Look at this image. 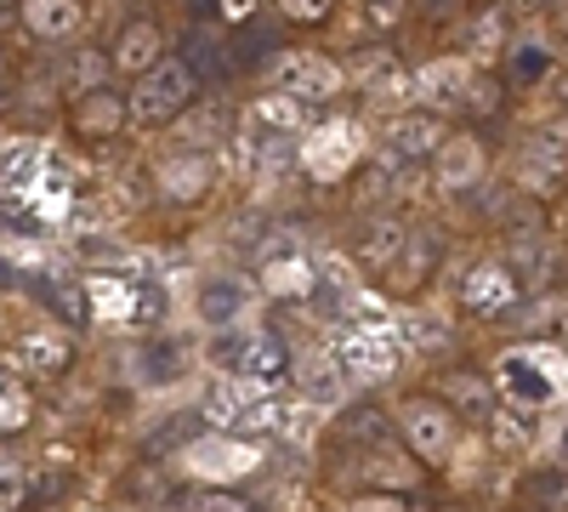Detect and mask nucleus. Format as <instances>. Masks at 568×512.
<instances>
[{"mask_svg":"<svg viewBox=\"0 0 568 512\" xmlns=\"http://www.w3.org/2000/svg\"><path fill=\"white\" fill-rule=\"evenodd\" d=\"M211 359L227 370V382H245L251 393H284L291 388V370H296L291 348H284L273 331H251V337L227 331V342Z\"/></svg>","mask_w":568,"mask_h":512,"instance_id":"f257e3e1","label":"nucleus"},{"mask_svg":"<svg viewBox=\"0 0 568 512\" xmlns=\"http://www.w3.org/2000/svg\"><path fill=\"white\" fill-rule=\"evenodd\" d=\"M187 103H194V69H187L182 58H160L149 74H136L131 98H125V114L142 131H160V126L182 120Z\"/></svg>","mask_w":568,"mask_h":512,"instance_id":"f03ea898","label":"nucleus"},{"mask_svg":"<svg viewBox=\"0 0 568 512\" xmlns=\"http://www.w3.org/2000/svg\"><path fill=\"white\" fill-rule=\"evenodd\" d=\"M267 74H273L278 91H291V98H302V103H324L347 86V69L318 58V52H284V58H273Z\"/></svg>","mask_w":568,"mask_h":512,"instance_id":"7ed1b4c3","label":"nucleus"},{"mask_svg":"<svg viewBox=\"0 0 568 512\" xmlns=\"http://www.w3.org/2000/svg\"><path fill=\"white\" fill-rule=\"evenodd\" d=\"M517 302H529L524 291H517V279H511V268L506 262H478L466 279H460V308L471 313V319H484V324H495V319H511L517 313Z\"/></svg>","mask_w":568,"mask_h":512,"instance_id":"20e7f679","label":"nucleus"},{"mask_svg":"<svg viewBox=\"0 0 568 512\" xmlns=\"http://www.w3.org/2000/svg\"><path fill=\"white\" fill-rule=\"evenodd\" d=\"M154 189L176 205H194L216 189V154L211 149H176L154 165Z\"/></svg>","mask_w":568,"mask_h":512,"instance_id":"39448f33","label":"nucleus"},{"mask_svg":"<svg viewBox=\"0 0 568 512\" xmlns=\"http://www.w3.org/2000/svg\"><path fill=\"white\" fill-rule=\"evenodd\" d=\"M404 439H409V450L420 455V461H449L455 455V439H460V428H455V410L444 404V399H415L409 410H404Z\"/></svg>","mask_w":568,"mask_h":512,"instance_id":"423d86ee","label":"nucleus"},{"mask_svg":"<svg viewBox=\"0 0 568 512\" xmlns=\"http://www.w3.org/2000/svg\"><path fill=\"white\" fill-rule=\"evenodd\" d=\"M471 80H478V63H471V58H433L420 74H409L420 109H433V114H455V109H466Z\"/></svg>","mask_w":568,"mask_h":512,"instance_id":"0eeeda50","label":"nucleus"},{"mask_svg":"<svg viewBox=\"0 0 568 512\" xmlns=\"http://www.w3.org/2000/svg\"><path fill=\"white\" fill-rule=\"evenodd\" d=\"M251 302H256V291H251L245 273H205L200 291H194V313L211 331H233V324L251 313Z\"/></svg>","mask_w":568,"mask_h":512,"instance_id":"6e6552de","label":"nucleus"},{"mask_svg":"<svg viewBox=\"0 0 568 512\" xmlns=\"http://www.w3.org/2000/svg\"><path fill=\"white\" fill-rule=\"evenodd\" d=\"M444 114H433V109H404V114H393L387 120V143H382V154H393V160H433V149L444 143Z\"/></svg>","mask_w":568,"mask_h":512,"instance_id":"1a4fd4ad","label":"nucleus"},{"mask_svg":"<svg viewBox=\"0 0 568 512\" xmlns=\"http://www.w3.org/2000/svg\"><path fill=\"white\" fill-rule=\"evenodd\" d=\"M433 182L444 194H466L484 182V143L478 137H444L433 149Z\"/></svg>","mask_w":568,"mask_h":512,"instance_id":"9d476101","label":"nucleus"},{"mask_svg":"<svg viewBox=\"0 0 568 512\" xmlns=\"http://www.w3.org/2000/svg\"><path fill=\"white\" fill-rule=\"evenodd\" d=\"M404 245H409V228L398 217H369V222H358V234H353V257H358L364 273H393Z\"/></svg>","mask_w":568,"mask_h":512,"instance_id":"9b49d317","label":"nucleus"},{"mask_svg":"<svg viewBox=\"0 0 568 512\" xmlns=\"http://www.w3.org/2000/svg\"><path fill=\"white\" fill-rule=\"evenodd\" d=\"M353 160H358V131L342 126V120H336V126H324V131H313V137H307V149H302V165H307L318 182L347 177Z\"/></svg>","mask_w":568,"mask_h":512,"instance_id":"f8f14e48","label":"nucleus"},{"mask_svg":"<svg viewBox=\"0 0 568 512\" xmlns=\"http://www.w3.org/2000/svg\"><path fill=\"white\" fill-rule=\"evenodd\" d=\"M336 364L347 370V382H375V377H393V364H398V348L382 342L375 331H347L336 348Z\"/></svg>","mask_w":568,"mask_h":512,"instance_id":"ddd939ff","label":"nucleus"},{"mask_svg":"<svg viewBox=\"0 0 568 512\" xmlns=\"http://www.w3.org/2000/svg\"><path fill=\"white\" fill-rule=\"evenodd\" d=\"M69 126L80 137H114L120 126H131V114H125V98L114 86H98V91H80L69 103Z\"/></svg>","mask_w":568,"mask_h":512,"instance_id":"4468645a","label":"nucleus"},{"mask_svg":"<svg viewBox=\"0 0 568 512\" xmlns=\"http://www.w3.org/2000/svg\"><path fill=\"white\" fill-rule=\"evenodd\" d=\"M165 58V29L154 23V18H131L125 29H120V40H114V69L120 74H149L154 63Z\"/></svg>","mask_w":568,"mask_h":512,"instance_id":"2eb2a0df","label":"nucleus"},{"mask_svg":"<svg viewBox=\"0 0 568 512\" xmlns=\"http://www.w3.org/2000/svg\"><path fill=\"white\" fill-rule=\"evenodd\" d=\"M245 126L251 131H273V137H302L307 131V103L273 86V91H262V98L245 103Z\"/></svg>","mask_w":568,"mask_h":512,"instance_id":"dca6fc26","label":"nucleus"},{"mask_svg":"<svg viewBox=\"0 0 568 512\" xmlns=\"http://www.w3.org/2000/svg\"><path fill=\"white\" fill-rule=\"evenodd\" d=\"M34 40H74L85 29V0H18Z\"/></svg>","mask_w":568,"mask_h":512,"instance_id":"f3484780","label":"nucleus"},{"mask_svg":"<svg viewBox=\"0 0 568 512\" xmlns=\"http://www.w3.org/2000/svg\"><path fill=\"white\" fill-rule=\"evenodd\" d=\"M69 359H74V342L63 331H29L12 353V364L29 370V377H58V370H69Z\"/></svg>","mask_w":568,"mask_h":512,"instance_id":"a211bd4d","label":"nucleus"},{"mask_svg":"<svg viewBox=\"0 0 568 512\" xmlns=\"http://www.w3.org/2000/svg\"><path fill=\"white\" fill-rule=\"evenodd\" d=\"M336 439L353 444V450H387L393 444V422L382 404H347L336 415Z\"/></svg>","mask_w":568,"mask_h":512,"instance_id":"6ab92c4d","label":"nucleus"},{"mask_svg":"<svg viewBox=\"0 0 568 512\" xmlns=\"http://www.w3.org/2000/svg\"><path fill=\"white\" fill-rule=\"evenodd\" d=\"M291 382H296V393H307V399L329 404V399H342L347 370L336 364V353H302V359H296V370H291Z\"/></svg>","mask_w":568,"mask_h":512,"instance_id":"aec40b11","label":"nucleus"},{"mask_svg":"<svg viewBox=\"0 0 568 512\" xmlns=\"http://www.w3.org/2000/svg\"><path fill=\"white\" fill-rule=\"evenodd\" d=\"M347 80H358L369 98H398V91L409 86V74H404V63L393 52H358L347 63Z\"/></svg>","mask_w":568,"mask_h":512,"instance_id":"412c9836","label":"nucleus"},{"mask_svg":"<svg viewBox=\"0 0 568 512\" xmlns=\"http://www.w3.org/2000/svg\"><path fill=\"white\" fill-rule=\"evenodd\" d=\"M251 399H256V393H251L245 382H222V388H211V399H205V422L222 428V433H240Z\"/></svg>","mask_w":568,"mask_h":512,"instance_id":"4be33fe9","label":"nucleus"},{"mask_svg":"<svg viewBox=\"0 0 568 512\" xmlns=\"http://www.w3.org/2000/svg\"><path fill=\"white\" fill-rule=\"evenodd\" d=\"M444 393H449V410H466V415H478V422H489V410H495V382H484V377H449L444 382Z\"/></svg>","mask_w":568,"mask_h":512,"instance_id":"5701e85b","label":"nucleus"},{"mask_svg":"<svg viewBox=\"0 0 568 512\" xmlns=\"http://www.w3.org/2000/svg\"><path fill=\"white\" fill-rule=\"evenodd\" d=\"M182 370H187V353L176 342H149V348L136 353V377L142 382H176Z\"/></svg>","mask_w":568,"mask_h":512,"instance_id":"b1692460","label":"nucleus"},{"mask_svg":"<svg viewBox=\"0 0 568 512\" xmlns=\"http://www.w3.org/2000/svg\"><path fill=\"white\" fill-rule=\"evenodd\" d=\"M109 74H114V63L103 52H85V46H80V52H69V63H63V86L74 91V98H80V91L109 86Z\"/></svg>","mask_w":568,"mask_h":512,"instance_id":"393cba45","label":"nucleus"},{"mask_svg":"<svg viewBox=\"0 0 568 512\" xmlns=\"http://www.w3.org/2000/svg\"><path fill=\"white\" fill-rule=\"evenodd\" d=\"M551 268H557V257L546 251V245H517V257H511V279H517V291H524V297H535L540 285H546V279H551Z\"/></svg>","mask_w":568,"mask_h":512,"instance_id":"a878e982","label":"nucleus"},{"mask_svg":"<svg viewBox=\"0 0 568 512\" xmlns=\"http://www.w3.org/2000/svg\"><path fill=\"white\" fill-rule=\"evenodd\" d=\"M171 131L187 137V149H211V154H216V143H222L233 126L222 120V109H194L187 120H171Z\"/></svg>","mask_w":568,"mask_h":512,"instance_id":"bb28decb","label":"nucleus"},{"mask_svg":"<svg viewBox=\"0 0 568 512\" xmlns=\"http://www.w3.org/2000/svg\"><path fill=\"white\" fill-rule=\"evenodd\" d=\"M404 337L420 353H438V348H449V319L444 313H426V308H409L404 313Z\"/></svg>","mask_w":568,"mask_h":512,"instance_id":"cd10ccee","label":"nucleus"},{"mask_svg":"<svg viewBox=\"0 0 568 512\" xmlns=\"http://www.w3.org/2000/svg\"><path fill=\"white\" fill-rule=\"evenodd\" d=\"M29 461L18 450H0V512H18L29 501Z\"/></svg>","mask_w":568,"mask_h":512,"instance_id":"c85d7f7f","label":"nucleus"},{"mask_svg":"<svg viewBox=\"0 0 568 512\" xmlns=\"http://www.w3.org/2000/svg\"><path fill=\"white\" fill-rule=\"evenodd\" d=\"M506 7H489L478 23H471V63H495V52L506 46Z\"/></svg>","mask_w":568,"mask_h":512,"instance_id":"c756f323","label":"nucleus"},{"mask_svg":"<svg viewBox=\"0 0 568 512\" xmlns=\"http://www.w3.org/2000/svg\"><path fill=\"white\" fill-rule=\"evenodd\" d=\"M23 422H29V388H23V377L0 370V433H18Z\"/></svg>","mask_w":568,"mask_h":512,"instance_id":"7c9ffc66","label":"nucleus"},{"mask_svg":"<svg viewBox=\"0 0 568 512\" xmlns=\"http://www.w3.org/2000/svg\"><path fill=\"white\" fill-rule=\"evenodd\" d=\"M489 428H495V444L500 450H524L529 444V415H517V410H489Z\"/></svg>","mask_w":568,"mask_h":512,"instance_id":"2f4dec72","label":"nucleus"},{"mask_svg":"<svg viewBox=\"0 0 568 512\" xmlns=\"http://www.w3.org/2000/svg\"><path fill=\"white\" fill-rule=\"evenodd\" d=\"M529 495H535L540 506H568V468H546V473H535Z\"/></svg>","mask_w":568,"mask_h":512,"instance_id":"473e14b6","label":"nucleus"},{"mask_svg":"<svg viewBox=\"0 0 568 512\" xmlns=\"http://www.w3.org/2000/svg\"><path fill=\"white\" fill-rule=\"evenodd\" d=\"M187 512H251V506L233 490H200V495H187Z\"/></svg>","mask_w":568,"mask_h":512,"instance_id":"72a5a7b5","label":"nucleus"},{"mask_svg":"<svg viewBox=\"0 0 568 512\" xmlns=\"http://www.w3.org/2000/svg\"><path fill=\"white\" fill-rule=\"evenodd\" d=\"M278 12L291 23H324L329 12H336V0H278Z\"/></svg>","mask_w":568,"mask_h":512,"instance_id":"f704fd0d","label":"nucleus"},{"mask_svg":"<svg viewBox=\"0 0 568 512\" xmlns=\"http://www.w3.org/2000/svg\"><path fill=\"white\" fill-rule=\"evenodd\" d=\"M398 12H404V0H364L369 29H393V23H398Z\"/></svg>","mask_w":568,"mask_h":512,"instance_id":"c9c22d12","label":"nucleus"},{"mask_svg":"<svg viewBox=\"0 0 568 512\" xmlns=\"http://www.w3.org/2000/svg\"><path fill=\"white\" fill-rule=\"evenodd\" d=\"M12 80H18V52H12L7 40H0V91H7Z\"/></svg>","mask_w":568,"mask_h":512,"instance_id":"e433bc0d","label":"nucleus"},{"mask_svg":"<svg viewBox=\"0 0 568 512\" xmlns=\"http://www.w3.org/2000/svg\"><path fill=\"white\" fill-rule=\"evenodd\" d=\"M251 12H256V0H222V23H240Z\"/></svg>","mask_w":568,"mask_h":512,"instance_id":"4c0bfd02","label":"nucleus"},{"mask_svg":"<svg viewBox=\"0 0 568 512\" xmlns=\"http://www.w3.org/2000/svg\"><path fill=\"white\" fill-rule=\"evenodd\" d=\"M557 455H562V468H568V428L557 433Z\"/></svg>","mask_w":568,"mask_h":512,"instance_id":"58836bf2","label":"nucleus"},{"mask_svg":"<svg viewBox=\"0 0 568 512\" xmlns=\"http://www.w3.org/2000/svg\"><path fill=\"white\" fill-rule=\"evenodd\" d=\"M517 7H524V12H540V7H546V0H517Z\"/></svg>","mask_w":568,"mask_h":512,"instance_id":"ea45409f","label":"nucleus"},{"mask_svg":"<svg viewBox=\"0 0 568 512\" xmlns=\"http://www.w3.org/2000/svg\"><path fill=\"white\" fill-rule=\"evenodd\" d=\"M7 7H18V0H0V12H7Z\"/></svg>","mask_w":568,"mask_h":512,"instance_id":"a19ab883","label":"nucleus"},{"mask_svg":"<svg viewBox=\"0 0 568 512\" xmlns=\"http://www.w3.org/2000/svg\"><path fill=\"white\" fill-rule=\"evenodd\" d=\"M562 58H568V40H562Z\"/></svg>","mask_w":568,"mask_h":512,"instance_id":"79ce46f5","label":"nucleus"}]
</instances>
